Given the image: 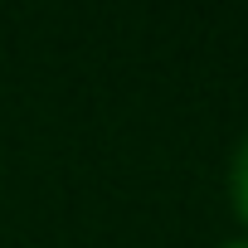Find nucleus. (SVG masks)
Returning <instances> with one entry per match:
<instances>
[{"mask_svg":"<svg viewBox=\"0 0 248 248\" xmlns=\"http://www.w3.org/2000/svg\"><path fill=\"white\" fill-rule=\"evenodd\" d=\"M233 204H238V214H243V224H248V141H243L238 166H233Z\"/></svg>","mask_w":248,"mask_h":248,"instance_id":"nucleus-1","label":"nucleus"},{"mask_svg":"<svg viewBox=\"0 0 248 248\" xmlns=\"http://www.w3.org/2000/svg\"><path fill=\"white\" fill-rule=\"evenodd\" d=\"M229 248H248V243H229Z\"/></svg>","mask_w":248,"mask_h":248,"instance_id":"nucleus-2","label":"nucleus"}]
</instances>
